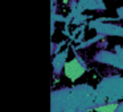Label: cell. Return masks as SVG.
Returning a JSON list of instances; mask_svg holds the SVG:
<instances>
[{
	"instance_id": "obj_1",
	"label": "cell",
	"mask_w": 123,
	"mask_h": 112,
	"mask_svg": "<svg viewBox=\"0 0 123 112\" xmlns=\"http://www.w3.org/2000/svg\"><path fill=\"white\" fill-rule=\"evenodd\" d=\"M85 73H86V67L81 63V61L78 58H73L70 61L65 62V65H64L65 77L68 79H70L72 82H75L77 79H80Z\"/></svg>"
},
{
	"instance_id": "obj_2",
	"label": "cell",
	"mask_w": 123,
	"mask_h": 112,
	"mask_svg": "<svg viewBox=\"0 0 123 112\" xmlns=\"http://www.w3.org/2000/svg\"><path fill=\"white\" fill-rule=\"evenodd\" d=\"M118 106H119L118 103H106V104L95 107V108H93V109H94V112H115L118 108Z\"/></svg>"
}]
</instances>
